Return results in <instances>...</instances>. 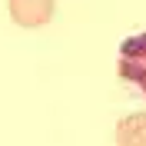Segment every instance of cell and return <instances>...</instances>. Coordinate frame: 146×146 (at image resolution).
Returning a JSON list of instances; mask_svg holds the SVG:
<instances>
[{
    "instance_id": "obj_2",
    "label": "cell",
    "mask_w": 146,
    "mask_h": 146,
    "mask_svg": "<svg viewBox=\"0 0 146 146\" xmlns=\"http://www.w3.org/2000/svg\"><path fill=\"white\" fill-rule=\"evenodd\" d=\"M7 10L13 23L23 30H36V27H46L53 20V10H56V0H7Z\"/></svg>"
},
{
    "instance_id": "obj_3",
    "label": "cell",
    "mask_w": 146,
    "mask_h": 146,
    "mask_svg": "<svg viewBox=\"0 0 146 146\" xmlns=\"http://www.w3.org/2000/svg\"><path fill=\"white\" fill-rule=\"evenodd\" d=\"M116 146H146V110L126 113L116 123Z\"/></svg>"
},
{
    "instance_id": "obj_1",
    "label": "cell",
    "mask_w": 146,
    "mask_h": 146,
    "mask_svg": "<svg viewBox=\"0 0 146 146\" xmlns=\"http://www.w3.org/2000/svg\"><path fill=\"white\" fill-rule=\"evenodd\" d=\"M116 73H119V80H126L133 90H139L146 96V30L126 36V40L119 43Z\"/></svg>"
}]
</instances>
